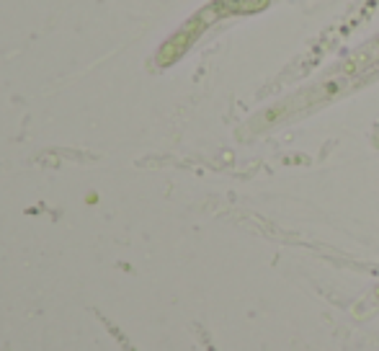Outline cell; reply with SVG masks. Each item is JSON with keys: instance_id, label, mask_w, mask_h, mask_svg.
<instances>
[{"instance_id": "1", "label": "cell", "mask_w": 379, "mask_h": 351, "mask_svg": "<svg viewBox=\"0 0 379 351\" xmlns=\"http://www.w3.org/2000/svg\"><path fill=\"white\" fill-rule=\"evenodd\" d=\"M207 26V24H204L202 19H197V21H189V26L183 29L181 34H176L173 36V39L168 41V44H165V49H162V60L165 62H173L178 57V54H183L186 52V47H189L191 41L197 39L199 34H202V29Z\"/></svg>"}, {"instance_id": "2", "label": "cell", "mask_w": 379, "mask_h": 351, "mask_svg": "<svg viewBox=\"0 0 379 351\" xmlns=\"http://www.w3.org/2000/svg\"><path fill=\"white\" fill-rule=\"evenodd\" d=\"M271 0H219L214 3V8H209L207 14H212V19H219V16H240V14H258L269 8Z\"/></svg>"}]
</instances>
